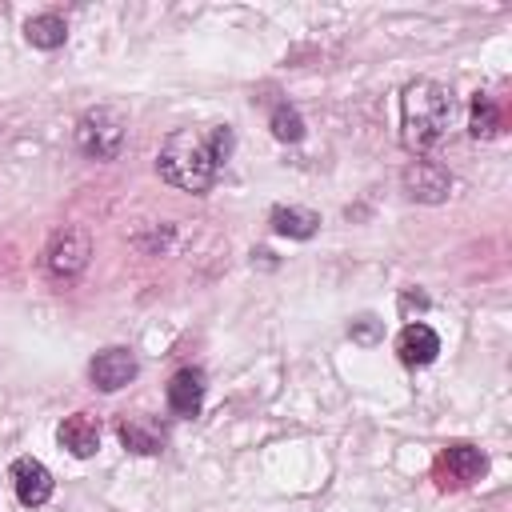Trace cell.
Segmentation results:
<instances>
[{"instance_id": "cell-3", "label": "cell", "mask_w": 512, "mask_h": 512, "mask_svg": "<svg viewBox=\"0 0 512 512\" xmlns=\"http://www.w3.org/2000/svg\"><path fill=\"white\" fill-rule=\"evenodd\" d=\"M76 148L92 160H116L124 148V116L116 108H88L76 124Z\"/></svg>"}, {"instance_id": "cell-2", "label": "cell", "mask_w": 512, "mask_h": 512, "mask_svg": "<svg viewBox=\"0 0 512 512\" xmlns=\"http://www.w3.org/2000/svg\"><path fill=\"white\" fill-rule=\"evenodd\" d=\"M456 100L452 88H444L440 80H412L400 96V124H404V144L412 152H428L432 144L444 140L448 124H452Z\"/></svg>"}, {"instance_id": "cell-4", "label": "cell", "mask_w": 512, "mask_h": 512, "mask_svg": "<svg viewBox=\"0 0 512 512\" xmlns=\"http://www.w3.org/2000/svg\"><path fill=\"white\" fill-rule=\"evenodd\" d=\"M88 256H92L88 232H84V228H60V232L52 236L48 252H44V264H48V272H52L56 280H72V276L84 272Z\"/></svg>"}, {"instance_id": "cell-13", "label": "cell", "mask_w": 512, "mask_h": 512, "mask_svg": "<svg viewBox=\"0 0 512 512\" xmlns=\"http://www.w3.org/2000/svg\"><path fill=\"white\" fill-rule=\"evenodd\" d=\"M120 444L132 448V452H140V456H156V452L164 448V432H160L152 420L132 416V420L120 424Z\"/></svg>"}, {"instance_id": "cell-12", "label": "cell", "mask_w": 512, "mask_h": 512, "mask_svg": "<svg viewBox=\"0 0 512 512\" xmlns=\"http://www.w3.org/2000/svg\"><path fill=\"white\" fill-rule=\"evenodd\" d=\"M500 128H504V112H500L496 96H492V92H476V96H472V116H468V132H472L476 140H492V136H496Z\"/></svg>"}, {"instance_id": "cell-15", "label": "cell", "mask_w": 512, "mask_h": 512, "mask_svg": "<svg viewBox=\"0 0 512 512\" xmlns=\"http://www.w3.org/2000/svg\"><path fill=\"white\" fill-rule=\"evenodd\" d=\"M24 36H28L32 48H60L64 36H68V28H64V20L56 12H44V16H32L24 24Z\"/></svg>"}, {"instance_id": "cell-5", "label": "cell", "mask_w": 512, "mask_h": 512, "mask_svg": "<svg viewBox=\"0 0 512 512\" xmlns=\"http://www.w3.org/2000/svg\"><path fill=\"white\" fill-rule=\"evenodd\" d=\"M484 468H488V460H484L480 448H472V444H448V448L436 456L432 476H436L440 488H468L472 480L484 476Z\"/></svg>"}, {"instance_id": "cell-14", "label": "cell", "mask_w": 512, "mask_h": 512, "mask_svg": "<svg viewBox=\"0 0 512 512\" xmlns=\"http://www.w3.org/2000/svg\"><path fill=\"white\" fill-rule=\"evenodd\" d=\"M316 228H320V216L308 208H284V204L272 208V232H280V236L308 240V236H316Z\"/></svg>"}, {"instance_id": "cell-9", "label": "cell", "mask_w": 512, "mask_h": 512, "mask_svg": "<svg viewBox=\"0 0 512 512\" xmlns=\"http://www.w3.org/2000/svg\"><path fill=\"white\" fill-rule=\"evenodd\" d=\"M436 352H440V336H436L428 324H408V328L400 332V340H396V356H400V364H408V368L432 364Z\"/></svg>"}, {"instance_id": "cell-7", "label": "cell", "mask_w": 512, "mask_h": 512, "mask_svg": "<svg viewBox=\"0 0 512 512\" xmlns=\"http://www.w3.org/2000/svg\"><path fill=\"white\" fill-rule=\"evenodd\" d=\"M136 372H140V364H136V356H132L128 348H104V352H96V360L88 364V376H92V384H96L100 392L124 388L128 380H136Z\"/></svg>"}, {"instance_id": "cell-10", "label": "cell", "mask_w": 512, "mask_h": 512, "mask_svg": "<svg viewBox=\"0 0 512 512\" xmlns=\"http://www.w3.org/2000/svg\"><path fill=\"white\" fill-rule=\"evenodd\" d=\"M204 404V372L200 368H180L168 380V408L176 416H196Z\"/></svg>"}, {"instance_id": "cell-16", "label": "cell", "mask_w": 512, "mask_h": 512, "mask_svg": "<svg viewBox=\"0 0 512 512\" xmlns=\"http://www.w3.org/2000/svg\"><path fill=\"white\" fill-rule=\"evenodd\" d=\"M272 136L284 140V144H296V140L304 136V120H300V112L288 108V104H280V108L272 112Z\"/></svg>"}, {"instance_id": "cell-11", "label": "cell", "mask_w": 512, "mask_h": 512, "mask_svg": "<svg viewBox=\"0 0 512 512\" xmlns=\"http://www.w3.org/2000/svg\"><path fill=\"white\" fill-rule=\"evenodd\" d=\"M56 440H60V448H68L72 456H92L96 448H100V424L88 416V412H76V416H68L60 428H56Z\"/></svg>"}, {"instance_id": "cell-6", "label": "cell", "mask_w": 512, "mask_h": 512, "mask_svg": "<svg viewBox=\"0 0 512 512\" xmlns=\"http://www.w3.org/2000/svg\"><path fill=\"white\" fill-rule=\"evenodd\" d=\"M452 188V176L448 168H440L436 160H412L404 168V192L412 200H424V204H440Z\"/></svg>"}, {"instance_id": "cell-17", "label": "cell", "mask_w": 512, "mask_h": 512, "mask_svg": "<svg viewBox=\"0 0 512 512\" xmlns=\"http://www.w3.org/2000/svg\"><path fill=\"white\" fill-rule=\"evenodd\" d=\"M352 340L356 344H380L384 340V320H376V316H360V320H352Z\"/></svg>"}, {"instance_id": "cell-1", "label": "cell", "mask_w": 512, "mask_h": 512, "mask_svg": "<svg viewBox=\"0 0 512 512\" xmlns=\"http://www.w3.org/2000/svg\"><path fill=\"white\" fill-rule=\"evenodd\" d=\"M232 152V128L228 124H212V128H176L160 156H156V172L160 180H168L172 188L184 192H208L216 184V176L224 172Z\"/></svg>"}, {"instance_id": "cell-8", "label": "cell", "mask_w": 512, "mask_h": 512, "mask_svg": "<svg viewBox=\"0 0 512 512\" xmlns=\"http://www.w3.org/2000/svg\"><path fill=\"white\" fill-rule=\"evenodd\" d=\"M12 488H16V500H20L24 508H40V504H48V496H52V472H48L40 460L20 456V460L12 464Z\"/></svg>"}]
</instances>
